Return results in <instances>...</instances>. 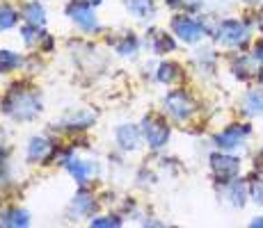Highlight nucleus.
Listing matches in <instances>:
<instances>
[{"label":"nucleus","mask_w":263,"mask_h":228,"mask_svg":"<svg viewBox=\"0 0 263 228\" xmlns=\"http://www.w3.org/2000/svg\"><path fill=\"white\" fill-rule=\"evenodd\" d=\"M64 167H67V171L73 176V180L78 182V185L89 182V178H92L94 171H96L94 162H85V160H69Z\"/></svg>","instance_id":"nucleus-12"},{"label":"nucleus","mask_w":263,"mask_h":228,"mask_svg":"<svg viewBox=\"0 0 263 228\" xmlns=\"http://www.w3.org/2000/svg\"><path fill=\"white\" fill-rule=\"evenodd\" d=\"M50 153H53V144H50L46 137H32L28 141L25 158H28V162H46Z\"/></svg>","instance_id":"nucleus-11"},{"label":"nucleus","mask_w":263,"mask_h":228,"mask_svg":"<svg viewBox=\"0 0 263 228\" xmlns=\"http://www.w3.org/2000/svg\"><path fill=\"white\" fill-rule=\"evenodd\" d=\"M151 48H154V53L165 55V53H172V50L176 48V42L170 37V34H165V32H156L154 42H151Z\"/></svg>","instance_id":"nucleus-20"},{"label":"nucleus","mask_w":263,"mask_h":228,"mask_svg":"<svg viewBox=\"0 0 263 228\" xmlns=\"http://www.w3.org/2000/svg\"><path fill=\"white\" fill-rule=\"evenodd\" d=\"M87 3L92 5V7H96V5H101V3H103V0H87Z\"/></svg>","instance_id":"nucleus-32"},{"label":"nucleus","mask_w":263,"mask_h":228,"mask_svg":"<svg viewBox=\"0 0 263 228\" xmlns=\"http://www.w3.org/2000/svg\"><path fill=\"white\" fill-rule=\"evenodd\" d=\"M142 137L146 139V144L154 151L163 149L170 139V128L160 116H144L142 121Z\"/></svg>","instance_id":"nucleus-6"},{"label":"nucleus","mask_w":263,"mask_h":228,"mask_svg":"<svg viewBox=\"0 0 263 228\" xmlns=\"http://www.w3.org/2000/svg\"><path fill=\"white\" fill-rule=\"evenodd\" d=\"M96 121V112L89 108H78L71 112L64 114L62 119V128L64 130H87L89 126H94Z\"/></svg>","instance_id":"nucleus-9"},{"label":"nucleus","mask_w":263,"mask_h":228,"mask_svg":"<svg viewBox=\"0 0 263 228\" xmlns=\"http://www.w3.org/2000/svg\"><path fill=\"white\" fill-rule=\"evenodd\" d=\"M94 228H101V226H121V221L117 217H99V219L92 221Z\"/></svg>","instance_id":"nucleus-27"},{"label":"nucleus","mask_w":263,"mask_h":228,"mask_svg":"<svg viewBox=\"0 0 263 228\" xmlns=\"http://www.w3.org/2000/svg\"><path fill=\"white\" fill-rule=\"evenodd\" d=\"M176 5L183 9H188V12H195V9L201 7V0H176Z\"/></svg>","instance_id":"nucleus-28"},{"label":"nucleus","mask_w":263,"mask_h":228,"mask_svg":"<svg viewBox=\"0 0 263 228\" xmlns=\"http://www.w3.org/2000/svg\"><path fill=\"white\" fill-rule=\"evenodd\" d=\"M254 164H256V171H259V174H263V149L259 151V153H256Z\"/></svg>","instance_id":"nucleus-29"},{"label":"nucleus","mask_w":263,"mask_h":228,"mask_svg":"<svg viewBox=\"0 0 263 228\" xmlns=\"http://www.w3.org/2000/svg\"><path fill=\"white\" fill-rule=\"evenodd\" d=\"M259 80H261V85H263V71H261V73H259Z\"/></svg>","instance_id":"nucleus-34"},{"label":"nucleus","mask_w":263,"mask_h":228,"mask_svg":"<svg viewBox=\"0 0 263 228\" xmlns=\"http://www.w3.org/2000/svg\"><path fill=\"white\" fill-rule=\"evenodd\" d=\"M250 196H252V201H254L256 205L263 208V180L261 178L250 182Z\"/></svg>","instance_id":"nucleus-26"},{"label":"nucleus","mask_w":263,"mask_h":228,"mask_svg":"<svg viewBox=\"0 0 263 228\" xmlns=\"http://www.w3.org/2000/svg\"><path fill=\"white\" fill-rule=\"evenodd\" d=\"M18 21V12L12 5H0V30H9L14 28Z\"/></svg>","instance_id":"nucleus-22"},{"label":"nucleus","mask_w":263,"mask_h":228,"mask_svg":"<svg viewBox=\"0 0 263 228\" xmlns=\"http://www.w3.org/2000/svg\"><path fill=\"white\" fill-rule=\"evenodd\" d=\"M126 9L130 16H135L138 21H149L156 14V5L154 0H124Z\"/></svg>","instance_id":"nucleus-13"},{"label":"nucleus","mask_w":263,"mask_h":228,"mask_svg":"<svg viewBox=\"0 0 263 228\" xmlns=\"http://www.w3.org/2000/svg\"><path fill=\"white\" fill-rule=\"evenodd\" d=\"M115 48H117V53H119V55L133 57V55L138 53V39H135L133 34H126V37L121 39L119 44H115Z\"/></svg>","instance_id":"nucleus-23"},{"label":"nucleus","mask_w":263,"mask_h":228,"mask_svg":"<svg viewBox=\"0 0 263 228\" xmlns=\"http://www.w3.org/2000/svg\"><path fill=\"white\" fill-rule=\"evenodd\" d=\"M172 30H174L176 37L185 44H199L201 39L206 37L204 25L199 21H195V18H190V16H183V14L172 18Z\"/></svg>","instance_id":"nucleus-7"},{"label":"nucleus","mask_w":263,"mask_h":228,"mask_svg":"<svg viewBox=\"0 0 263 228\" xmlns=\"http://www.w3.org/2000/svg\"><path fill=\"white\" fill-rule=\"evenodd\" d=\"M3 112L16 121H32L42 114V98L32 89H12L3 100Z\"/></svg>","instance_id":"nucleus-1"},{"label":"nucleus","mask_w":263,"mask_h":228,"mask_svg":"<svg viewBox=\"0 0 263 228\" xmlns=\"http://www.w3.org/2000/svg\"><path fill=\"white\" fill-rule=\"evenodd\" d=\"M256 57H259V59H263V42H261L259 46H256Z\"/></svg>","instance_id":"nucleus-30"},{"label":"nucleus","mask_w":263,"mask_h":228,"mask_svg":"<svg viewBox=\"0 0 263 228\" xmlns=\"http://www.w3.org/2000/svg\"><path fill=\"white\" fill-rule=\"evenodd\" d=\"M30 212L23 210V208H9L0 215V224L3 226H14V228H23V226H30Z\"/></svg>","instance_id":"nucleus-14"},{"label":"nucleus","mask_w":263,"mask_h":228,"mask_svg":"<svg viewBox=\"0 0 263 228\" xmlns=\"http://www.w3.org/2000/svg\"><path fill=\"white\" fill-rule=\"evenodd\" d=\"M21 34H23V42L28 44V46L37 44L39 39L44 37V32H42V25H34V23H28V25H23Z\"/></svg>","instance_id":"nucleus-25"},{"label":"nucleus","mask_w":263,"mask_h":228,"mask_svg":"<svg viewBox=\"0 0 263 228\" xmlns=\"http://www.w3.org/2000/svg\"><path fill=\"white\" fill-rule=\"evenodd\" d=\"M250 135V126H231V128L222 130L215 135V146L222 151H234L245 141V137Z\"/></svg>","instance_id":"nucleus-8"},{"label":"nucleus","mask_w":263,"mask_h":228,"mask_svg":"<svg viewBox=\"0 0 263 228\" xmlns=\"http://www.w3.org/2000/svg\"><path fill=\"white\" fill-rule=\"evenodd\" d=\"M140 137H142V128L133 123L119 126L117 133H115V139H117V146L121 151H135L140 146Z\"/></svg>","instance_id":"nucleus-10"},{"label":"nucleus","mask_w":263,"mask_h":228,"mask_svg":"<svg viewBox=\"0 0 263 228\" xmlns=\"http://www.w3.org/2000/svg\"><path fill=\"white\" fill-rule=\"evenodd\" d=\"M18 67H21V55L12 50H0V73H9Z\"/></svg>","instance_id":"nucleus-21"},{"label":"nucleus","mask_w":263,"mask_h":228,"mask_svg":"<svg viewBox=\"0 0 263 228\" xmlns=\"http://www.w3.org/2000/svg\"><path fill=\"white\" fill-rule=\"evenodd\" d=\"M215 37L222 46L238 48V46L247 44V39H250V28L242 21H238V18H227V21H222L217 25Z\"/></svg>","instance_id":"nucleus-2"},{"label":"nucleus","mask_w":263,"mask_h":228,"mask_svg":"<svg viewBox=\"0 0 263 228\" xmlns=\"http://www.w3.org/2000/svg\"><path fill=\"white\" fill-rule=\"evenodd\" d=\"M247 192H250V187L245 185L242 180H231L229 182V192H227V199L231 201V205H236V208H242L245 205V201H247Z\"/></svg>","instance_id":"nucleus-17"},{"label":"nucleus","mask_w":263,"mask_h":228,"mask_svg":"<svg viewBox=\"0 0 263 228\" xmlns=\"http://www.w3.org/2000/svg\"><path fill=\"white\" fill-rule=\"evenodd\" d=\"M259 57H240L238 62L234 64V71H236V75H240V78H247V75H254L256 71H254V62Z\"/></svg>","instance_id":"nucleus-24"},{"label":"nucleus","mask_w":263,"mask_h":228,"mask_svg":"<svg viewBox=\"0 0 263 228\" xmlns=\"http://www.w3.org/2000/svg\"><path fill=\"white\" fill-rule=\"evenodd\" d=\"M23 18L28 23H34V25H44L46 23V9L39 0H30V3L23 5Z\"/></svg>","instance_id":"nucleus-15"},{"label":"nucleus","mask_w":263,"mask_h":228,"mask_svg":"<svg viewBox=\"0 0 263 228\" xmlns=\"http://www.w3.org/2000/svg\"><path fill=\"white\" fill-rule=\"evenodd\" d=\"M245 3H252V5H256V3H263V0H245Z\"/></svg>","instance_id":"nucleus-33"},{"label":"nucleus","mask_w":263,"mask_h":228,"mask_svg":"<svg viewBox=\"0 0 263 228\" xmlns=\"http://www.w3.org/2000/svg\"><path fill=\"white\" fill-rule=\"evenodd\" d=\"M64 14H67L83 32H96V30H99V23H96V16L92 12V5H89L87 0H71V3L64 7Z\"/></svg>","instance_id":"nucleus-4"},{"label":"nucleus","mask_w":263,"mask_h":228,"mask_svg":"<svg viewBox=\"0 0 263 228\" xmlns=\"http://www.w3.org/2000/svg\"><path fill=\"white\" fill-rule=\"evenodd\" d=\"M211 169H213V176L217 182L229 185L240 174V160L229 153H213L211 155Z\"/></svg>","instance_id":"nucleus-5"},{"label":"nucleus","mask_w":263,"mask_h":228,"mask_svg":"<svg viewBox=\"0 0 263 228\" xmlns=\"http://www.w3.org/2000/svg\"><path fill=\"white\" fill-rule=\"evenodd\" d=\"M94 210H96V201L89 194H85V192H80L71 203V212L78 217H87V215H92Z\"/></svg>","instance_id":"nucleus-18"},{"label":"nucleus","mask_w":263,"mask_h":228,"mask_svg":"<svg viewBox=\"0 0 263 228\" xmlns=\"http://www.w3.org/2000/svg\"><path fill=\"white\" fill-rule=\"evenodd\" d=\"M252 226H263V217H259V219L252 221Z\"/></svg>","instance_id":"nucleus-31"},{"label":"nucleus","mask_w":263,"mask_h":228,"mask_svg":"<svg viewBox=\"0 0 263 228\" xmlns=\"http://www.w3.org/2000/svg\"><path fill=\"white\" fill-rule=\"evenodd\" d=\"M165 112H167L174 121H185L195 114V100H192L190 94H185L183 89H174L165 96L163 100Z\"/></svg>","instance_id":"nucleus-3"},{"label":"nucleus","mask_w":263,"mask_h":228,"mask_svg":"<svg viewBox=\"0 0 263 228\" xmlns=\"http://www.w3.org/2000/svg\"><path fill=\"white\" fill-rule=\"evenodd\" d=\"M242 110L247 114H263V94L259 91H250L242 98Z\"/></svg>","instance_id":"nucleus-19"},{"label":"nucleus","mask_w":263,"mask_h":228,"mask_svg":"<svg viewBox=\"0 0 263 228\" xmlns=\"http://www.w3.org/2000/svg\"><path fill=\"white\" fill-rule=\"evenodd\" d=\"M181 78V67L174 62H160V67L156 69V80L163 85H172Z\"/></svg>","instance_id":"nucleus-16"}]
</instances>
